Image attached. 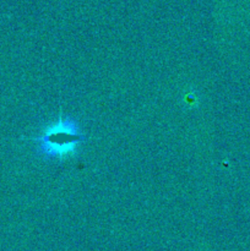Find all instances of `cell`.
<instances>
[{
    "mask_svg": "<svg viewBox=\"0 0 250 251\" xmlns=\"http://www.w3.org/2000/svg\"><path fill=\"white\" fill-rule=\"evenodd\" d=\"M85 140L86 136L80 132L77 123L60 117L55 124L47 127L42 136L37 137L36 142L39 153L47 158L61 159L73 153L75 147Z\"/></svg>",
    "mask_w": 250,
    "mask_h": 251,
    "instance_id": "6da1fadb",
    "label": "cell"
}]
</instances>
